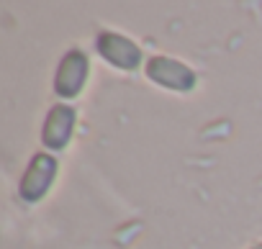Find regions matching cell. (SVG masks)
Wrapping results in <instances>:
<instances>
[{
	"label": "cell",
	"instance_id": "1",
	"mask_svg": "<svg viewBox=\"0 0 262 249\" xmlns=\"http://www.w3.org/2000/svg\"><path fill=\"white\" fill-rule=\"evenodd\" d=\"M147 75H149V80H155L157 85L170 87V90H180V93H188V90H193V85H195L193 70L185 67V64L178 62V59H170V57H152V59L147 62Z\"/></svg>",
	"mask_w": 262,
	"mask_h": 249
},
{
	"label": "cell",
	"instance_id": "2",
	"mask_svg": "<svg viewBox=\"0 0 262 249\" xmlns=\"http://www.w3.org/2000/svg\"><path fill=\"white\" fill-rule=\"evenodd\" d=\"M54 172H57V160L52 154H44V152L36 154L31 160L24 180H21V198L29 200V203L44 198L49 185H52V180H54Z\"/></svg>",
	"mask_w": 262,
	"mask_h": 249
},
{
	"label": "cell",
	"instance_id": "3",
	"mask_svg": "<svg viewBox=\"0 0 262 249\" xmlns=\"http://www.w3.org/2000/svg\"><path fill=\"white\" fill-rule=\"evenodd\" d=\"M88 80V57L80 49H72L64 54V59L59 62L57 77H54V90L62 98H75L82 85Z\"/></svg>",
	"mask_w": 262,
	"mask_h": 249
},
{
	"label": "cell",
	"instance_id": "4",
	"mask_svg": "<svg viewBox=\"0 0 262 249\" xmlns=\"http://www.w3.org/2000/svg\"><path fill=\"white\" fill-rule=\"evenodd\" d=\"M98 52L111 64H116L121 70H137L139 62H142V49L131 39H126L121 34H113V31H103L98 36Z\"/></svg>",
	"mask_w": 262,
	"mask_h": 249
},
{
	"label": "cell",
	"instance_id": "5",
	"mask_svg": "<svg viewBox=\"0 0 262 249\" xmlns=\"http://www.w3.org/2000/svg\"><path fill=\"white\" fill-rule=\"evenodd\" d=\"M72 126H75V110L70 105H62V103L54 105L47 116V123H44V144L49 149L67 147Z\"/></svg>",
	"mask_w": 262,
	"mask_h": 249
},
{
	"label": "cell",
	"instance_id": "6",
	"mask_svg": "<svg viewBox=\"0 0 262 249\" xmlns=\"http://www.w3.org/2000/svg\"><path fill=\"white\" fill-rule=\"evenodd\" d=\"M252 249H262V244H257V246H252Z\"/></svg>",
	"mask_w": 262,
	"mask_h": 249
}]
</instances>
